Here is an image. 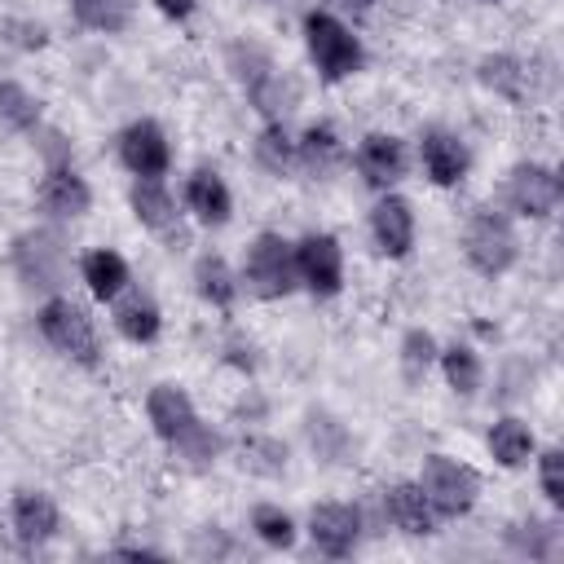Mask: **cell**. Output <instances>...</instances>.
<instances>
[{
    "label": "cell",
    "instance_id": "e575fe53",
    "mask_svg": "<svg viewBox=\"0 0 564 564\" xmlns=\"http://www.w3.org/2000/svg\"><path fill=\"white\" fill-rule=\"evenodd\" d=\"M348 4H370V0H348Z\"/></svg>",
    "mask_w": 564,
    "mask_h": 564
},
{
    "label": "cell",
    "instance_id": "d590c367",
    "mask_svg": "<svg viewBox=\"0 0 564 564\" xmlns=\"http://www.w3.org/2000/svg\"><path fill=\"white\" fill-rule=\"evenodd\" d=\"M485 4H498V0H485Z\"/></svg>",
    "mask_w": 564,
    "mask_h": 564
},
{
    "label": "cell",
    "instance_id": "4fadbf2b",
    "mask_svg": "<svg viewBox=\"0 0 564 564\" xmlns=\"http://www.w3.org/2000/svg\"><path fill=\"white\" fill-rule=\"evenodd\" d=\"M128 207H132V216H137L150 234H163L167 242H185L176 198L163 189V181H159V176H137V181H132V189H128Z\"/></svg>",
    "mask_w": 564,
    "mask_h": 564
},
{
    "label": "cell",
    "instance_id": "1f68e13d",
    "mask_svg": "<svg viewBox=\"0 0 564 564\" xmlns=\"http://www.w3.org/2000/svg\"><path fill=\"white\" fill-rule=\"evenodd\" d=\"M251 529H256V538H260L264 546H273V551H291V546H295V520H291L282 507H273V502H260V507L251 511Z\"/></svg>",
    "mask_w": 564,
    "mask_h": 564
},
{
    "label": "cell",
    "instance_id": "277c9868",
    "mask_svg": "<svg viewBox=\"0 0 564 564\" xmlns=\"http://www.w3.org/2000/svg\"><path fill=\"white\" fill-rule=\"evenodd\" d=\"M40 335L48 339L53 352H62L66 361L75 366H97L101 361V339H97V326L93 317L70 300V295H53L44 308H40Z\"/></svg>",
    "mask_w": 564,
    "mask_h": 564
},
{
    "label": "cell",
    "instance_id": "7a4b0ae2",
    "mask_svg": "<svg viewBox=\"0 0 564 564\" xmlns=\"http://www.w3.org/2000/svg\"><path fill=\"white\" fill-rule=\"evenodd\" d=\"M304 44H308V57H313V66H317V75L326 84H339V79H348V75H357L366 66L361 40L335 13L313 9L304 18Z\"/></svg>",
    "mask_w": 564,
    "mask_h": 564
},
{
    "label": "cell",
    "instance_id": "30bf717a",
    "mask_svg": "<svg viewBox=\"0 0 564 564\" xmlns=\"http://www.w3.org/2000/svg\"><path fill=\"white\" fill-rule=\"evenodd\" d=\"M308 538H313V546L322 555L344 560L361 542V511L348 507V502H317L308 511Z\"/></svg>",
    "mask_w": 564,
    "mask_h": 564
},
{
    "label": "cell",
    "instance_id": "8fae6325",
    "mask_svg": "<svg viewBox=\"0 0 564 564\" xmlns=\"http://www.w3.org/2000/svg\"><path fill=\"white\" fill-rule=\"evenodd\" d=\"M119 159L132 176H163L172 167V145L154 119H137L119 132Z\"/></svg>",
    "mask_w": 564,
    "mask_h": 564
},
{
    "label": "cell",
    "instance_id": "f1b7e54d",
    "mask_svg": "<svg viewBox=\"0 0 564 564\" xmlns=\"http://www.w3.org/2000/svg\"><path fill=\"white\" fill-rule=\"evenodd\" d=\"M436 352H441V348H436V339H432L423 326L405 330V339H401V375H405V383H410V388L427 379V370H432Z\"/></svg>",
    "mask_w": 564,
    "mask_h": 564
},
{
    "label": "cell",
    "instance_id": "8992f818",
    "mask_svg": "<svg viewBox=\"0 0 564 564\" xmlns=\"http://www.w3.org/2000/svg\"><path fill=\"white\" fill-rule=\"evenodd\" d=\"M463 251H467V264H471L476 273L498 278V273H507V269L516 264L520 242H516V229H511V220H507L502 212L480 207V212L467 220V229H463Z\"/></svg>",
    "mask_w": 564,
    "mask_h": 564
},
{
    "label": "cell",
    "instance_id": "3957f363",
    "mask_svg": "<svg viewBox=\"0 0 564 564\" xmlns=\"http://www.w3.org/2000/svg\"><path fill=\"white\" fill-rule=\"evenodd\" d=\"M419 489L432 502L436 520H458V516H467L476 507L480 476H476V467H467L454 454H427L423 471H419Z\"/></svg>",
    "mask_w": 564,
    "mask_h": 564
},
{
    "label": "cell",
    "instance_id": "484cf974",
    "mask_svg": "<svg viewBox=\"0 0 564 564\" xmlns=\"http://www.w3.org/2000/svg\"><path fill=\"white\" fill-rule=\"evenodd\" d=\"M256 163L269 172V176H286L295 167V141L282 123H264L260 137H256Z\"/></svg>",
    "mask_w": 564,
    "mask_h": 564
},
{
    "label": "cell",
    "instance_id": "603a6c76",
    "mask_svg": "<svg viewBox=\"0 0 564 564\" xmlns=\"http://www.w3.org/2000/svg\"><path fill=\"white\" fill-rule=\"evenodd\" d=\"M194 291H198L212 308H229V304L238 300V278H234L229 260L216 256V251H203V256L194 260Z\"/></svg>",
    "mask_w": 564,
    "mask_h": 564
},
{
    "label": "cell",
    "instance_id": "4316f807",
    "mask_svg": "<svg viewBox=\"0 0 564 564\" xmlns=\"http://www.w3.org/2000/svg\"><path fill=\"white\" fill-rule=\"evenodd\" d=\"M436 361H441V370H445V383H449L458 397H471V392L480 388V357H476V348L449 344L445 352H436Z\"/></svg>",
    "mask_w": 564,
    "mask_h": 564
},
{
    "label": "cell",
    "instance_id": "9a60e30c",
    "mask_svg": "<svg viewBox=\"0 0 564 564\" xmlns=\"http://www.w3.org/2000/svg\"><path fill=\"white\" fill-rule=\"evenodd\" d=\"M370 234H375V247L388 260L410 256V247H414V212H410V203L401 194L383 189V198L370 207Z\"/></svg>",
    "mask_w": 564,
    "mask_h": 564
},
{
    "label": "cell",
    "instance_id": "cb8c5ba5",
    "mask_svg": "<svg viewBox=\"0 0 564 564\" xmlns=\"http://www.w3.org/2000/svg\"><path fill=\"white\" fill-rule=\"evenodd\" d=\"M489 454H494L498 467H524L529 454H533V427L524 419H516V414L498 419L489 427Z\"/></svg>",
    "mask_w": 564,
    "mask_h": 564
},
{
    "label": "cell",
    "instance_id": "5bb4252c",
    "mask_svg": "<svg viewBox=\"0 0 564 564\" xmlns=\"http://www.w3.org/2000/svg\"><path fill=\"white\" fill-rule=\"evenodd\" d=\"M410 167V154H405V141L392 137V132H366L361 145H357V172L366 185L375 189H392Z\"/></svg>",
    "mask_w": 564,
    "mask_h": 564
},
{
    "label": "cell",
    "instance_id": "4dcf8cb0",
    "mask_svg": "<svg viewBox=\"0 0 564 564\" xmlns=\"http://www.w3.org/2000/svg\"><path fill=\"white\" fill-rule=\"evenodd\" d=\"M0 119H4L13 132H35V128H40V101H35L22 84L4 79V84H0Z\"/></svg>",
    "mask_w": 564,
    "mask_h": 564
},
{
    "label": "cell",
    "instance_id": "7c38bea8",
    "mask_svg": "<svg viewBox=\"0 0 564 564\" xmlns=\"http://www.w3.org/2000/svg\"><path fill=\"white\" fill-rule=\"evenodd\" d=\"M419 154H423V172H427V181L441 185V189L458 185V181L467 176V167H471V150H467V141H463L458 132H449V128H427V132L419 137Z\"/></svg>",
    "mask_w": 564,
    "mask_h": 564
},
{
    "label": "cell",
    "instance_id": "f546056e",
    "mask_svg": "<svg viewBox=\"0 0 564 564\" xmlns=\"http://www.w3.org/2000/svg\"><path fill=\"white\" fill-rule=\"evenodd\" d=\"M238 463H242V471H251V476H282V467H286V445L273 441V436H247L242 449H238Z\"/></svg>",
    "mask_w": 564,
    "mask_h": 564
},
{
    "label": "cell",
    "instance_id": "6da1fadb",
    "mask_svg": "<svg viewBox=\"0 0 564 564\" xmlns=\"http://www.w3.org/2000/svg\"><path fill=\"white\" fill-rule=\"evenodd\" d=\"M145 419H150V427H154V436L159 441H167L185 463H194V467H203V463H212L216 454H220V432H212L203 419H198V410H194V401H189V392L181 388V383H154L150 388V397H145Z\"/></svg>",
    "mask_w": 564,
    "mask_h": 564
},
{
    "label": "cell",
    "instance_id": "83f0119b",
    "mask_svg": "<svg viewBox=\"0 0 564 564\" xmlns=\"http://www.w3.org/2000/svg\"><path fill=\"white\" fill-rule=\"evenodd\" d=\"M70 13H75V22H79V26L115 35V31H123V26H128L132 0H70Z\"/></svg>",
    "mask_w": 564,
    "mask_h": 564
},
{
    "label": "cell",
    "instance_id": "44dd1931",
    "mask_svg": "<svg viewBox=\"0 0 564 564\" xmlns=\"http://www.w3.org/2000/svg\"><path fill=\"white\" fill-rule=\"evenodd\" d=\"M185 207L203 220V225H225L229 220V212H234V194H229V185L220 181V172H212V167H198L189 181H185Z\"/></svg>",
    "mask_w": 564,
    "mask_h": 564
},
{
    "label": "cell",
    "instance_id": "7402d4cb",
    "mask_svg": "<svg viewBox=\"0 0 564 564\" xmlns=\"http://www.w3.org/2000/svg\"><path fill=\"white\" fill-rule=\"evenodd\" d=\"M79 278H84V286L93 291V300H101V304H110V300L132 282L128 260H123L119 251H110V247L88 251V256L79 260Z\"/></svg>",
    "mask_w": 564,
    "mask_h": 564
},
{
    "label": "cell",
    "instance_id": "d6986e66",
    "mask_svg": "<svg viewBox=\"0 0 564 564\" xmlns=\"http://www.w3.org/2000/svg\"><path fill=\"white\" fill-rule=\"evenodd\" d=\"M383 507H388V520L410 533V538H432L436 533V511L432 502L423 498L419 480H397L388 494H383Z\"/></svg>",
    "mask_w": 564,
    "mask_h": 564
},
{
    "label": "cell",
    "instance_id": "ac0fdd59",
    "mask_svg": "<svg viewBox=\"0 0 564 564\" xmlns=\"http://www.w3.org/2000/svg\"><path fill=\"white\" fill-rule=\"evenodd\" d=\"M9 520H13L18 542H26V546H44V542L57 533V524H62L57 502H53L44 489H22V494L13 498V507H9Z\"/></svg>",
    "mask_w": 564,
    "mask_h": 564
},
{
    "label": "cell",
    "instance_id": "836d02e7",
    "mask_svg": "<svg viewBox=\"0 0 564 564\" xmlns=\"http://www.w3.org/2000/svg\"><path fill=\"white\" fill-rule=\"evenodd\" d=\"M194 4H198V0H154V9H159L163 18H172V22H185V18L194 13Z\"/></svg>",
    "mask_w": 564,
    "mask_h": 564
},
{
    "label": "cell",
    "instance_id": "e0dca14e",
    "mask_svg": "<svg viewBox=\"0 0 564 564\" xmlns=\"http://www.w3.org/2000/svg\"><path fill=\"white\" fill-rule=\"evenodd\" d=\"M110 304H115V330H119L123 339H132V344H150V339H159L163 313H159V304H154L150 291H141V286L128 282Z\"/></svg>",
    "mask_w": 564,
    "mask_h": 564
},
{
    "label": "cell",
    "instance_id": "d4e9b609",
    "mask_svg": "<svg viewBox=\"0 0 564 564\" xmlns=\"http://www.w3.org/2000/svg\"><path fill=\"white\" fill-rule=\"evenodd\" d=\"M476 70H480V84L494 88L498 97L524 101V79H529V70H524L520 57H511V53H489V57H480Z\"/></svg>",
    "mask_w": 564,
    "mask_h": 564
},
{
    "label": "cell",
    "instance_id": "9c48e42d",
    "mask_svg": "<svg viewBox=\"0 0 564 564\" xmlns=\"http://www.w3.org/2000/svg\"><path fill=\"white\" fill-rule=\"evenodd\" d=\"M560 176L546 163H516L507 176V203L529 220H546L560 207Z\"/></svg>",
    "mask_w": 564,
    "mask_h": 564
},
{
    "label": "cell",
    "instance_id": "52a82bcc",
    "mask_svg": "<svg viewBox=\"0 0 564 564\" xmlns=\"http://www.w3.org/2000/svg\"><path fill=\"white\" fill-rule=\"evenodd\" d=\"M9 260H13L18 278L31 291H57L62 278H66V242L53 229H26V234H18Z\"/></svg>",
    "mask_w": 564,
    "mask_h": 564
},
{
    "label": "cell",
    "instance_id": "2e32d148",
    "mask_svg": "<svg viewBox=\"0 0 564 564\" xmlns=\"http://www.w3.org/2000/svg\"><path fill=\"white\" fill-rule=\"evenodd\" d=\"M40 207L48 216H57V220H75V216H84L93 207V189L70 163H53L44 172V181H40Z\"/></svg>",
    "mask_w": 564,
    "mask_h": 564
},
{
    "label": "cell",
    "instance_id": "5b68a950",
    "mask_svg": "<svg viewBox=\"0 0 564 564\" xmlns=\"http://www.w3.org/2000/svg\"><path fill=\"white\" fill-rule=\"evenodd\" d=\"M242 282L251 295L260 300H282L300 286V273H295V242H286L282 234L264 229L256 234V242L247 247V260H242Z\"/></svg>",
    "mask_w": 564,
    "mask_h": 564
},
{
    "label": "cell",
    "instance_id": "ffe728a7",
    "mask_svg": "<svg viewBox=\"0 0 564 564\" xmlns=\"http://www.w3.org/2000/svg\"><path fill=\"white\" fill-rule=\"evenodd\" d=\"M344 159H348V150H344V141H339V132H335L330 123H308V128L300 132V141H295V163H300L304 172H313V176L339 172Z\"/></svg>",
    "mask_w": 564,
    "mask_h": 564
},
{
    "label": "cell",
    "instance_id": "d6a6232c",
    "mask_svg": "<svg viewBox=\"0 0 564 564\" xmlns=\"http://www.w3.org/2000/svg\"><path fill=\"white\" fill-rule=\"evenodd\" d=\"M538 480L551 507H564V454L560 449H542L538 458Z\"/></svg>",
    "mask_w": 564,
    "mask_h": 564
},
{
    "label": "cell",
    "instance_id": "ba28073f",
    "mask_svg": "<svg viewBox=\"0 0 564 564\" xmlns=\"http://www.w3.org/2000/svg\"><path fill=\"white\" fill-rule=\"evenodd\" d=\"M295 273H300V286L317 300H330L339 295L344 286V247L335 234H304L295 242Z\"/></svg>",
    "mask_w": 564,
    "mask_h": 564
}]
</instances>
